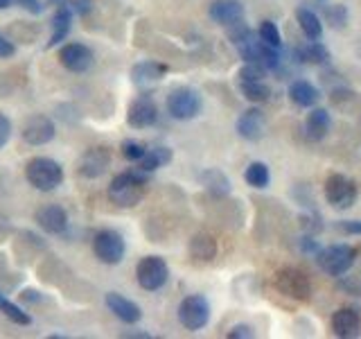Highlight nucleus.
<instances>
[{"label": "nucleus", "mask_w": 361, "mask_h": 339, "mask_svg": "<svg viewBox=\"0 0 361 339\" xmlns=\"http://www.w3.org/2000/svg\"><path fill=\"white\" fill-rule=\"evenodd\" d=\"M201 181L203 186H206L212 195H228L231 192V181L224 177V172H219V170H206V172L201 174Z\"/></svg>", "instance_id": "nucleus-28"}, {"label": "nucleus", "mask_w": 361, "mask_h": 339, "mask_svg": "<svg viewBox=\"0 0 361 339\" xmlns=\"http://www.w3.org/2000/svg\"><path fill=\"white\" fill-rule=\"evenodd\" d=\"M267 75V71L262 66H257V64H246L244 61V66L240 68V82H257V79H262Z\"/></svg>", "instance_id": "nucleus-34"}, {"label": "nucleus", "mask_w": 361, "mask_h": 339, "mask_svg": "<svg viewBox=\"0 0 361 339\" xmlns=\"http://www.w3.org/2000/svg\"><path fill=\"white\" fill-rule=\"evenodd\" d=\"M104 301H106V308L116 314L120 321H124V323H138L140 321L142 310H140V305L133 303L131 299L122 297V294H118V292H109Z\"/></svg>", "instance_id": "nucleus-17"}, {"label": "nucleus", "mask_w": 361, "mask_h": 339, "mask_svg": "<svg viewBox=\"0 0 361 339\" xmlns=\"http://www.w3.org/2000/svg\"><path fill=\"white\" fill-rule=\"evenodd\" d=\"M244 179H246V184L251 186V188H255V190H264V188L271 184L269 165H267V163H262V161H253L251 165L246 167Z\"/></svg>", "instance_id": "nucleus-27"}, {"label": "nucleus", "mask_w": 361, "mask_h": 339, "mask_svg": "<svg viewBox=\"0 0 361 339\" xmlns=\"http://www.w3.org/2000/svg\"><path fill=\"white\" fill-rule=\"evenodd\" d=\"M357 251L350 244H330L316 254V263L330 276H343L353 269Z\"/></svg>", "instance_id": "nucleus-4"}, {"label": "nucleus", "mask_w": 361, "mask_h": 339, "mask_svg": "<svg viewBox=\"0 0 361 339\" xmlns=\"http://www.w3.org/2000/svg\"><path fill=\"white\" fill-rule=\"evenodd\" d=\"M332 333L336 337H343V339H350V337H357L361 333V314L353 308H341L332 314Z\"/></svg>", "instance_id": "nucleus-19"}, {"label": "nucleus", "mask_w": 361, "mask_h": 339, "mask_svg": "<svg viewBox=\"0 0 361 339\" xmlns=\"http://www.w3.org/2000/svg\"><path fill=\"white\" fill-rule=\"evenodd\" d=\"M237 133L242 136L244 141H259L264 136V129H267V118H264V113L259 111L257 107H251V109H246L240 118H237Z\"/></svg>", "instance_id": "nucleus-14"}, {"label": "nucleus", "mask_w": 361, "mask_h": 339, "mask_svg": "<svg viewBox=\"0 0 361 339\" xmlns=\"http://www.w3.org/2000/svg\"><path fill=\"white\" fill-rule=\"evenodd\" d=\"M302 251H310V254H319L321 251V249L319 246H316V242L312 240V237H302Z\"/></svg>", "instance_id": "nucleus-41"}, {"label": "nucleus", "mask_w": 361, "mask_h": 339, "mask_svg": "<svg viewBox=\"0 0 361 339\" xmlns=\"http://www.w3.org/2000/svg\"><path fill=\"white\" fill-rule=\"evenodd\" d=\"M20 136L27 145H34V147L48 145L54 138V122L48 116H41L39 113V116L27 118V122L23 124Z\"/></svg>", "instance_id": "nucleus-11"}, {"label": "nucleus", "mask_w": 361, "mask_h": 339, "mask_svg": "<svg viewBox=\"0 0 361 339\" xmlns=\"http://www.w3.org/2000/svg\"><path fill=\"white\" fill-rule=\"evenodd\" d=\"M165 75H167V66L158 61H140L131 68V82L142 90L154 88Z\"/></svg>", "instance_id": "nucleus-16"}, {"label": "nucleus", "mask_w": 361, "mask_h": 339, "mask_svg": "<svg viewBox=\"0 0 361 339\" xmlns=\"http://www.w3.org/2000/svg\"><path fill=\"white\" fill-rule=\"evenodd\" d=\"M240 90H242V95L246 100L255 102V105H259V102H267L269 95H271V88L264 84V79H257V82H240Z\"/></svg>", "instance_id": "nucleus-29"}, {"label": "nucleus", "mask_w": 361, "mask_h": 339, "mask_svg": "<svg viewBox=\"0 0 361 339\" xmlns=\"http://www.w3.org/2000/svg\"><path fill=\"white\" fill-rule=\"evenodd\" d=\"M296 20H298V25H300V30L305 32V37H307V39L319 41L323 37V23H321V18L316 16L312 9L298 7L296 9Z\"/></svg>", "instance_id": "nucleus-24"}, {"label": "nucleus", "mask_w": 361, "mask_h": 339, "mask_svg": "<svg viewBox=\"0 0 361 339\" xmlns=\"http://www.w3.org/2000/svg\"><path fill=\"white\" fill-rule=\"evenodd\" d=\"M330 127H332L330 113H327L325 109H312L307 113V120H305V138L312 141V143H319L327 136Z\"/></svg>", "instance_id": "nucleus-20"}, {"label": "nucleus", "mask_w": 361, "mask_h": 339, "mask_svg": "<svg viewBox=\"0 0 361 339\" xmlns=\"http://www.w3.org/2000/svg\"><path fill=\"white\" fill-rule=\"evenodd\" d=\"M0 312H3L7 319H11L18 326H30L32 323V316L27 312H23V308H18L16 303H11L9 299H0Z\"/></svg>", "instance_id": "nucleus-30"}, {"label": "nucleus", "mask_w": 361, "mask_h": 339, "mask_svg": "<svg viewBox=\"0 0 361 339\" xmlns=\"http://www.w3.org/2000/svg\"><path fill=\"white\" fill-rule=\"evenodd\" d=\"M11 5V0H0V9H7Z\"/></svg>", "instance_id": "nucleus-43"}, {"label": "nucleus", "mask_w": 361, "mask_h": 339, "mask_svg": "<svg viewBox=\"0 0 361 339\" xmlns=\"http://www.w3.org/2000/svg\"><path fill=\"white\" fill-rule=\"evenodd\" d=\"M59 61L71 73H86L93 66V52L84 43H66L59 50Z\"/></svg>", "instance_id": "nucleus-10"}, {"label": "nucleus", "mask_w": 361, "mask_h": 339, "mask_svg": "<svg viewBox=\"0 0 361 339\" xmlns=\"http://www.w3.org/2000/svg\"><path fill=\"white\" fill-rule=\"evenodd\" d=\"M156 120H158V109H156V102L149 95H142L129 105V111H127L129 127L147 129V127H152V124H156Z\"/></svg>", "instance_id": "nucleus-12"}, {"label": "nucleus", "mask_w": 361, "mask_h": 339, "mask_svg": "<svg viewBox=\"0 0 361 339\" xmlns=\"http://www.w3.org/2000/svg\"><path fill=\"white\" fill-rule=\"evenodd\" d=\"M124 337H142V339H149L152 335H149V333H127Z\"/></svg>", "instance_id": "nucleus-42"}, {"label": "nucleus", "mask_w": 361, "mask_h": 339, "mask_svg": "<svg viewBox=\"0 0 361 339\" xmlns=\"http://www.w3.org/2000/svg\"><path fill=\"white\" fill-rule=\"evenodd\" d=\"M274 285L280 294L293 299V301H310L312 297V280L305 271L296 267H282L276 271Z\"/></svg>", "instance_id": "nucleus-3"}, {"label": "nucleus", "mask_w": 361, "mask_h": 339, "mask_svg": "<svg viewBox=\"0 0 361 339\" xmlns=\"http://www.w3.org/2000/svg\"><path fill=\"white\" fill-rule=\"evenodd\" d=\"M37 224L45 233L59 235L68 229V213L61 206H56V203H48V206L37 210Z\"/></svg>", "instance_id": "nucleus-18"}, {"label": "nucleus", "mask_w": 361, "mask_h": 339, "mask_svg": "<svg viewBox=\"0 0 361 339\" xmlns=\"http://www.w3.org/2000/svg\"><path fill=\"white\" fill-rule=\"evenodd\" d=\"M147 192V172L142 170H129L111 181L109 186V199L122 208H131L140 203Z\"/></svg>", "instance_id": "nucleus-1"}, {"label": "nucleus", "mask_w": 361, "mask_h": 339, "mask_svg": "<svg viewBox=\"0 0 361 339\" xmlns=\"http://www.w3.org/2000/svg\"><path fill=\"white\" fill-rule=\"evenodd\" d=\"M9 138H11V120L5 113H0V150L9 143Z\"/></svg>", "instance_id": "nucleus-35"}, {"label": "nucleus", "mask_w": 361, "mask_h": 339, "mask_svg": "<svg viewBox=\"0 0 361 339\" xmlns=\"http://www.w3.org/2000/svg\"><path fill=\"white\" fill-rule=\"evenodd\" d=\"M93 251L99 263L120 265L124 260V254H127V244H124V237L118 231L102 229L93 240Z\"/></svg>", "instance_id": "nucleus-8"}, {"label": "nucleus", "mask_w": 361, "mask_h": 339, "mask_svg": "<svg viewBox=\"0 0 361 339\" xmlns=\"http://www.w3.org/2000/svg\"><path fill=\"white\" fill-rule=\"evenodd\" d=\"M73 7V14L77 16H88L90 14V9H93V0H73L71 3Z\"/></svg>", "instance_id": "nucleus-37"}, {"label": "nucleus", "mask_w": 361, "mask_h": 339, "mask_svg": "<svg viewBox=\"0 0 361 339\" xmlns=\"http://www.w3.org/2000/svg\"><path fill=\"white\" fill-rule=\"evenodd\" d=\"M169 161H172V150H169V147H149V150L145 152V156L138 161V170L149 174L154 170L167 165Z\"/></svg>", "instance_id": "nucleus-23"}, {"label": "nucleus", "mask_w": 361, "mask_h": 339, "mask_svg": "<svg viewBox=\"0 0 361 339\" xmlns=\"http://www.w3.org/2000/svg\"><path fill=\"white\" fill-rule=\"evenodd\" d=\"M73 28V9L68 5H61L59 9L54 11V18H52V37L48 41V48H54L56 43H61L68 32Z\"/></svg>", "instance_id": "nucleus-22"}, {"label": "nucleus", "mask_w": 361, "mask_h": 339, "mask_svg": "<svg viewBox=\"0 0 361 339\" xmlns=\"http://www.w3.org/2000/svg\"><path fill=\"white\" fill-rule=\"evenodd\" d=\"M325 18H327V23H330L334 30H343L348 25V7L341 5V3L330 5V7L325 9Z\"/></svg>", "instance_id": "nucleus-32"}, {"label": "nucleus", "mask_w": 361, "mask_h": 339, "mask_svg": "<svg viewBox=\"0 0 361 339\" xmlns=\"http://www.w3.org/2000/svg\"><path fill=\"white\" fill-rule=\"evenodd\" d=\"M210 18L224 28H233L244 20V5L240 0H214L208 9Z\"/></svg>", "instance_id": "nucleus-15"}, {"label": "nucleus", "mask_w": 361, "mask_h": 339, "mask_svg": "<svg viewBox=\"0 0 361 339\" xmlns=\"http://www.w3.org/2000/svg\"><path fill=\"white\" fill-rule=\"evenodd\" d=\"M25 177L30 181L32 188H37L41 192H50L54 188L61 186L63 181V167L48 156H37L32 158L25 167Z\"/></svg>", "instance_id": "nucleus-2"}, {"label": "nucleus", "mask_w": 361, "mask_h": 339, "mask_svg": "<svg viewBox=\"0 0 361 339\" xmlns=\"http://www.w3.org/2000/svg\"><path fill=\"white\" fill-rule=\"evenodd\" d=\"M16 5H20L25 11H30V14H34V16H39L41 11H43V5L39 3V0H14Z\"/></svg>", "instance_id": "nucleus-39"}, {"label": "nucleus", "mask_w": 361, "mask_h": 339, "mask_svg": "<svg viewBox=\"0 0 361 339\" xmlns=\"http://www.w3.org/2000/svg\"><path fill=\"white\" fill-rule=\"evenodd\" d=\"M325 199L338 210H348L357 201V184L343 174H332L325 181Z\"/></svg>", "instance_id": "nucleus-9"}, {"label": "nucleus", "mask_w": 361, "mask_h": 339, "mask_svg": "<svg viewBox=\"0 0 361 339\" xmlns=\"http://www.w3.org/2000/svg\"><path fill=\"white\" fill-rule=\"evenodd\" d=\"M257 37L259 41H264L267 45H271V48H280L282 41H280V30L274 20H262V25H259L257 30Z\"/></svg>", "instance_id": "nucleus-31"}, {"label": "nucleus", "mask_w": 361, "mask_h": 339, "mask_svg": "<svg viewBox=\"0 0 361 339\" xmlns=\"http://www.w3.org/2000/svg\"><path fill=\"white\" fill-rule=\"evenodd\" d=\"M169 278V267L161 256H147L135 267V280L145 292L161 290Z\"/></svg>", "instance_id": "nucleus-7"}, {"label": "nucleus", "mask_w": 361, "mask_h": 339, "mask_svg": "<svg viewBox=\"0 0 361 339\" xmlns=\"http://www.w3.org/2000/svg\"><path fill=\"white\" fill-rule=\"evenodd\" d=\"M190 254H192V258L201 260V263H208V260H212L214 256H217V242H214L210 235L199 233V235L192 237Z\"/></svg>", "instance_id": "nucleus-25"}, {"label": "nucleus", "mask_w": 361, "mask_h": 339, "mask_svg": "<svg viewBox=\"0 0 361 339\" xmlns=\"http://www.w3.org/2000/svg\"><path fill=\"white\" fill-rule=\"evenodd\" d=\"M228 337L231 339H248V337H253V328L246 323H237L235 328L228 331Z\"/></svg>", "instance_id": "nucleus-36"}, {"label": "nucleus", "mask_w": 361, "mask_h": 339, "mask_svg": "<svg viewBox=\"0 0 361 339\" xmlns=\"http://www.w3.org/2000/svg\"><path fill=\"white\" fill-rule=\"evenodd\" d=\"M338 229L348 235H361V220H343L338 224Z\"/></svg>", "instance_id": "nucleus-38"}, {"label": "nucleus", "mask_w": 361, "mask_h": 339, "mask_svg": "<svg viewBox=\"0 0 361 339\" xmlns=\"http://www.w3.org/2000/svg\"><path fill=\"white\" fill-rule=\"evenodd\" d=\"M287 95L293 105L300 107V109L316 107V102H319V97H321L319 88H316L312 82H307V79H296V82H291Z\"/></svg>", "instance_id": "nucleus-21"}, {"label": "nucleus", "mask_w": 361, "mask_h": 339, "mask_svg": "<svg viewBox=\"0 0 361 339\" xmlns=\"http://www.w3.org/2000/svg\"><path fill=\"white\" fill-rule=\"evenodd\" d=\"M201 107H203L201 95L190 86H178L167 95V113L174 120H180V122L195 120L201 113Z\"/></svg>", "instance_id": "nucleus-5"}, {"label": "nucleus", "mask_w": 361, "mask_h": 339, "mask_svg": "<svg viewBox=\"0 0 361 339\" xmlns=\"http://www.w3.org/2000/svg\"><path fill=\"white\" fill-rule=\"evenodd\" d=\"M16 54V48H14V43L7 41L3 34H0V59H11V56Z\"/></svg>", "instance_id": "nucleus-40"}, {"label": "nucleus", "mask_w": 361, "mask_h": 339, "mask_svg": "<svg viewBox=\"0 0 361 339\" xmlns=\"http://www.w3.org/2000/svg\"><path fill=\"white\" fill-rule=\"evenodd\" d=\"M111 163V152L106 147H90L79 158V174L86 179H97L106 172V167Z\"/></svg>", "instance_id": "nucleus-13"}, {"label": "nucleus", "mask_w": 361, "mask_h": 339, "mask_svg": "<svg viewBox=\"0 0 361 339\" xmlns=\"http://www.w3.org/2000/svg\"><path fill=\"white\" fill-rule=\"evenodd\" d=\"M145 152H147V147L138 141H124L122 143V156L131 163H138L145 156Z\"/></svg>", "instance_id": "nucleus-33"}, {"label": "nucleus", "mask_w": 361, "mask_h": 339, "mask_svg": "<svg viewBox=\"0 0 361 339\" xmlns=\"http://www.w3.org/2000/svg\"><path fill=\"white\" fill-rule=\"evenodd\" d=\"M296 59L302 64H327L330 61V52L321 41H312L302 48H296Z\"/></svg>", "instance_id": "nucleus-26"}, {"label": "nucleus", "mask_w": 361, "mask_h": 339, "mask_svg": "<svg viewBox=\"0 0 361 339\" xmlns=\"http://www.w3.org/2000/svg\"><path fill=\"white\" fill-rule=\"evenodd\" d=\"M178 321L185 331L197 333L210 321V303L203 294H190L178 305Z\"/></svg>", "instance_id": "nucleus-6"}]
</instances>
